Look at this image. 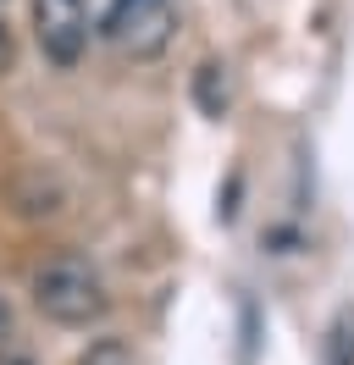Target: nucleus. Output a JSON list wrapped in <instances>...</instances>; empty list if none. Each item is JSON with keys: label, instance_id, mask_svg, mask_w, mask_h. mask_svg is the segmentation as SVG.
I'll use <instances>...</instances> for the list:
<instances>
[{"label": "nucleus", "instance_id": "9", "mask_svg": "<svg viewBox=\"0 0 354 365\" xmlns=\"http://www.w3.org/2000/svg\"><path fill=\"white\" fill-rule=\"evenodd\" d=\"M0 365H39L34 354H22V349H0Z\"/></svg>", "mask_w": 354, "mask_h": 365}, {"label": "nucleus", "instance_id": "4", "mask_svg": "<svg viewBox=\"0 0 354 365\" xmlns=\"http://www.w3.org/2000/svg\"><path fill=\"white\" fill-rule=\"evenodd\" d=\"M6 205L28 216V222H44V216H61L66 210V182L50 172V166H22L6 178Z\"/></svg>", "mask_w": 354, "mask_h": 365}, {"label": "nucleus", "instance_id": "8", "mask_svg": "<svg viewBox=\"0 0 354 365\" xmlns=\"http://www.w3.org/2000/svg\"><path fill=\"white\" fill-rule=\"evenodd\" d=\"M11 67H17V39H11V28L0 23V78H6Z\"/></svg>", "mask_w": 354, "mask_h": 365}, {"label": "nucleus", "instance_id": "7", "mask_svg": "<svg viewBox=\"0 0 354 365\" xmlns=\"http://www.w3.org/2000/svg\"><path fill=\"white\" fill-rule=\"evenodd\" d=\"M78 365H144V360L133 354V343L100 338V343H88V349H84V360H78Z\"/></svg>", "mask_w": 354, "mask_h": 365}, {"label": "nucleus", "instance_id": "5", "mask_svg": "<svg viewBox=\"0 0 354 365\" xmlns=\"http://www.w3.org/2000/svg\"><path fill=\"white\" fill-rule=\"evenodd\" d=\"M321 365H354V304L332 316L327 338H321Z\"/></svg>", "mask_w": 354, "mask_h": 365}, {"label": "nucleus", "instance_id": "3", "mask_svg": "<svg viewBox=\"0 0 354 365\" xmlns=\"http://www.w3.org/2000/svg\"><path fill=\"white\" fill-rule=\"evenodd\" d=\"M34 34L44 61L78 67L88 45V0H34Z\"/></svg>", "mask_w": 354, "mask_h": 365}, {"label": "nucleus", "instance_id": "10", "mask_svg": "<svg viewBox=\"0 0 354 365\" xmlns=\"http://www.w3.org/2000/svg\"><path fill=\"white\" fill-rule=\"evenodd\" d=\"M0 316H6V310H0Z\"/></svg>", "mask_w": 354, "mask_h": 365}, {"label": "nucleus", "instance_id": "2", "mask_svg": "<svg viewBox=\"0 0 354 365\" xmlns=\"http://www.w3.org/2000/svg\"><path fill=\"white\" fill-rule=\"evenodd\" d=\"M106 39L133 61H155L177 39V0H116L106 17Z\"/></svg>", "mask_w": 354, "mask_h": 365}, {"label": "nucleus", "instance_id": "1", "mask_svg": "<svg viewBox=\"0 0 354 365\" xmlns=\"http://www.w3.org/2000/svg\"><path fill=\"white\" fill-rule=\"evenodd\" d=\"M34 304L44 321L56 327H88V321L106 316V282L88 266L84 255H50L39 272H34Z\"/></svg>", "mask_w": 354, "mask_h": 365}, {"label": "nucleus", "instance_id": "6", "mask_svg": "<svg viewBox=\"0 0 354 365\" xmlns=\"http://www.w3.org/2000/svg\"><path fill=\"white\" fill-rule=\"evenodd\" d=\"M227 67H221V61H205V67L194 72V100H199V111L205 116H221L227 111Z\"/></svg>", "mask_w": 354, "mask_h": 365}]
</instances>
